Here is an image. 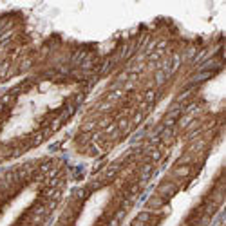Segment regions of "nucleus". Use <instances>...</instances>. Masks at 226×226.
<instances>
[{
	"mask_svg": "<svg viewBox=\"0 0 226 226\" xmlns=\"http://www.w3.org/2000/svg\"><path fill=\"white\" fill-rule=\"evenodd\" d=\"M175 188L174 185H163L159 188V195H161V199H166V197H170V195H174Z\"/></svg>",
	"mask_w": 226,
	"mask_h": 226,
	"instance_id": "obj_1",
	"label": "nucleus"
},
{
	"mask_svg": "<svg viewBox=\"0 0 226 226\" xmlns=\"http://www.w3.org/2000/svg\"><path fill=\"white\" fill-rule=\"evenodd\" d=\"M150 172H152V163L143 165V168H141V181H147L150 177Z\"/></svg>",
	"mask_w": 226,
	"mask_h": 226,
	"instance_id": "obj_2",
	"label": "nucleus"
},
{
	"mask_svg": "<svg viewBox=\"0 0 226 226\" xmlns=\"http://www.w3.org/2000/svg\"><path fill=\"white\" fill-rule=\"evenodd\" d=\"M212 74H214V71H203V72H201V74H197V76H195V78H194V83L205 82V80H208V78H210Z\"/></svg>",
	"mask_w": 226,
	"mask_h": 226,
	"instance_id": "obj_3",
	"label": "nucleus"
},
{
	"mask_svg": "<svg viewBox=\"0 0 226 226\" xmlns=\"http://www.w3.org/2000/svg\"><path fill=\"white\" fill-rule=\"evenodd\" d=\"M166 76H168V74H166L165 71H157V72H156V83H157V85H161V83L166 80Z\"/></svg>",
	"mask_w": 226,
	"mask_h": 226,
	"instance_id": "obj_4",
	"label": "nucleus"
},
{
	"mask_svg": "<svg viewBox=\"0 0 226 226\" xmlns=\"http://www.w3.org/2000/svg\"><path fill=\"white\" fill-rule=\"evenodd\" d=\"M188 172H190V168H188V166H177V168H175V174L181 175V177L188 175Z\"/></svg>",
	"mask_w": 226,
	"mask_h": 226,
	"instance_id": "obj_5",
	"label": "nucleus"
},
{
	"mask_svg": "<svg viewBox=\"0 0 226 226\" xmlns=\"http://www.w3.org/2000/svg\"><path fill=\"white\" fill-rule=\"evenodd\" d=\"M136 219H138V221H141V223H148V221H150V212H141Z\"/></svg>",
	"mask_w": 226,
	"mask_h": 226,
	"instance_id": "obj_6",
	"label": "nucleus"
},
{
	"mask_svg": "<svg viewBox=\"0 0 226 226\" xmlns=\"http://www.w3.org/2000/svg\"><path fill=\"white\" fill-rule=\"evenodd\" d=\"M156 100V93L154 91H147V94H145V103H152Z\"/></svg>",
	"mask_w": 226,
	"mask_h": 226,
	"instance_id": "obj_7",
	"label": "nucleus"
},
{
	"mask_svg": "<svg viewBox=\"0 0 226 226\" xmlns=\"http://www.w3.org/2000/svg\"><path fill=\"white\" fill-rule=\"evenodd\" d=\"M121 94H123V91H114V93H111L107 96V100H109V102H114V100H118Z\"/></svg>",
	"mask_w": 226,
	"mask_h": 226,
	"instance_id": "obj_8",
	"label": "nucleus"
},
{
	"mask_svg": "<svg viewBox=\"0 0 226 226\" xmlns=\"http://www.w3.org/2000/svg\"><path fill=\"white\" fill-rule=\"evenodd\" d=\"M161 203H163V199L161 197H156V199H150L148 201V206H159Z\"/></svg>",
	"mask_w": 226,
	"mask_h": 226,
	"instance_id": "obj_9",
	"label": "nucleus"
},
{
	"mask_svg": "<svg viewBox=\"0 0 226 226\" xmlns=\"http://www.w3.org/2000/svg\"><path fill=\"white\" fill-rule=\"evenodd\" d=\"M150 157H152V159H154V161H159V157H161V152H159V150H157V148H154V150H152V152H150Z\"/></svg>",
	"mask_w": 226,
	"mask_h": 226,
	"instance_id": "obj_10",
	"label": "nucleus"
},
{
	"mask_svg": "<svg viewBox=\"0 0 226 226\" xmlns=\"http://www.w3.org/2000/svg\"><path fill=\"white\" fill-rule=\"evenodd\" d=\"M127 125H129L127 120H120V121H118V129H120V130H123V129H127Z\"/></svg>",
	"mask_w": 226,
	"mask_h": 226,
	"instance_id": "obj_11",
	"label": "nucleus"
},
{
	"mask_svg": "<svg viewBox=\"0 0 226 226\" xmlns=\"http://www.w3.org/2000/svg\"><path fill=\"white\" fill-rule=\"evenodd\" d=\"M141 121H143V114H141V112H138L136 116H134V123L138 125V123H141Z\"/></svg>",
	"mask_w": 226,
	"mask_h": 226,
	"instance_id": "obj_12",
	"label": "nucleus"
},
{
	"mask_svg": "<svg viewBox=\"0 0 226 226\" xmlns=\"http://www.w3.org/2000/svg\"><path fill=\"white\" fill-rule=\"evenodd\" d=\"M91 67H93V60H85L82 63V69H91Z\"/></svg>",
	"mask_w": 226,
	"mask_h": 226,
	"instance_id": "obj_13",
	"label": "nucleus"
},
{
	"mask_svg": "<svg viewBox=\"0 0 226 226\" xmlns=\"http://www.w3.org/2000/svg\"><path fill=\"white\" fill-rule=\"evenodd\" d=\"M190 121H192V116H186L185 120H181V125H183V127H186V125L190 123Z\"/></svg>",
	"mask_w": 226,
	"mask_h": 226,
	"instance_id": "obj_14",
	"label": "nucleus"
},
{
	"mask_svg": "<svg viewBox=\"0 0 226 226\" xmlns=\"http://www.w3.org/2000/svg\"><path fill=\"white\" fill-rule=\"evenodd\" d=\"M130 226H147V223H141V221L134 219V221H132V224H130Z\"/></svg>",
	"mask_w": 226,
	"mask_h": 226,
	"instance_id": "obj_15",
	"label": "nucleus"
},
{
	"mask_svg": "<svg viewBox=\"0 0 226 226\" xmlns=\"http://www.w3.org/2000/svg\"><path fill=\"white\" fill-rule=\"evenodd\" d=\"M109 226H120V219H116V217H114L112 221H111V224Z\"/></svg>",
	"mask_w": 226,
	"mask_h": 226,
	"instance_id": "obj_16",
	"label": "nucleus"
},
{
	"mask_svg": "<svg viewBox=\"0 0 226 226\" xmlns=\"http://www.w3.org/2000/svg\"><path fill=\"white\" fill-rule=\"evenodd\" d=\"M85 190H78V194H76V197H80V199H83V197H85Z\"/></svg>",
	"mask_w": 226,
	"mask_h": 226,
	"instance_id": "obj_17",
	"label": "nucleus"
},
{
	"mask_svg": "<svg viewBox=\"0 0 226 226\" xmlns=\"http://www.w3.org/2000/svg\"><path fill=\"white\" fill-rule=\"evenodd\" d=\"M2 111H4V105H2V103H0V112H2Z\"/></svg>",
	"mask_w": 226,
	"mask_h": 226,
	"instance_id": "obj_18",
	"label": "nucleus"
}]
</instances>
